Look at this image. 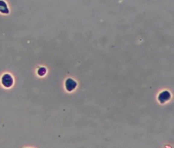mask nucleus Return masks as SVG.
<instances>
[{
	"label": "nucleus",
	"mask_w": 174,
	"mask_h": 148,
	"mask_svg": "<svg viewBox=\"0 0 174 148\" xmlns=\"http://www.w3.org/2000/svg\"><path fill=\"white\" fill-rule=\"evenodd\" d=\"M2 84L3 86L10 88L13 85V78L10 74H5L2 77Z\"/></svg>",
	"instance_id": "f257e3e1"
},
{
	"label": "nucleus",
	"mask_w": 174,
	"mask_h": 148,
	"mask_svg": "<svg viewBox=\"0 0 174 148\" xmlns=\"http://www.w3.org/2000/svg\"><path fill=\"white\" fill-rule=\"evenodd\" d=\"M171 97V95L168 91H164L160 93V95L158 96V100L160 101V103L161 104H164L166 103L167 100H169Z\"/></svg>",
	"instance_id": "f03ea898"
},
{
	"label": "nucleus",
	"mask_w": 174,
	"mask_h": 148,
	"mask_svg": "<svg viewBox=\"0 0 174 148\" xmlns=\"http://www.w3.org/2000/svg\"><path fill=\"white\" fill-rule=\"evenodd\" d=\"M76 87V82L72 79H68L65 81V88L68 91H72Z\"/></svg>",
	"instance_id": "7ed1b4c3"
},
{
	"label": "nucleus",
	"mask_w": 174,
	"mask_h": 148,
	"mask_svg": "<svg viewBox=\"0 0 174 148\" xmlns=\"http://www.w3.org/2000/svg\"><path fill=\"white\" fill-rule=\"evenodd\" d=\"M0 11L3 14H8L9 10L7 8V6L6 2L3 1H0Z\"/></svg>",
	"instance_id": "20e7f679"
},
{
	"label": "nucleus",
	"mask_w": 174,
	"mask_h": 148,
	"mask_svg": "<svg viewBox=\"0 0 174 148\" xmlns=\"http://www.w3.org/2000/svg\"><path fill=\"white\" fill-rule=\"evenodd\" d=\"M37 73H38V75H40V76H43V75H45V74L46 73V68H40L39 69H38Z\"/></svg>",
	"instance_id": "39448f33"
}]
</instances>
